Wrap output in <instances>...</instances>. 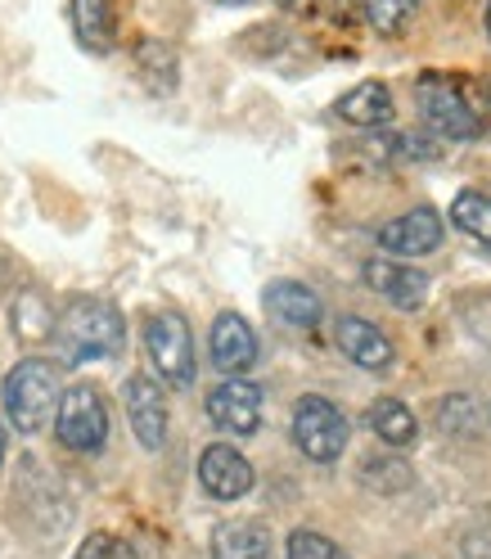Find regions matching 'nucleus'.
I'll list each match as a JSON object with an SVG mask.
<instances>
[{"instance_id": "f257e3e1", "label": "nucleus", "mask_w": 491, "mask_h": 559, "mask_svg": "<svg viewBox=\"0 0 491 559\" xmlns=\"http://www.w3.org/2000/svg\"><path fill=\"white\" fill-rule=\"evenodd\" d=\"M122 317L113 302L104 298H77L63 307V317L55 325V343H59V357L68 366H82V361H99V357H118L122 353Z\"/></svg>"}, {"instance_id": "f03ea898", "label": "nucleus", "mask_w": 491, "mask_h": 559, "mask_svg": "<svg viewBox=\"0 0 491 559\" xmlns=\"http://www.w3.org/2000/svg\"><path fill=\"white\" fill-rule=\"evenodd\" d=\"M59 366L27 357L5 374V415L19 433H41L59 406Z\"/></svg>"}, {"instance_id": "7ed1b4c3", "label": "nucleus", "mask_w": 491, "mask_h": 559, "mask_svg": "<svg viewBox=\"0 0 491 559\" xmlns=\"http://www.w3.org/2000/svg\"><path fill=\"white\" fill-rule=\"evenodd\" d=\"M419 109H424V122L442 135V140H478L482 135V118L469 104L465 86L451 73H424L415 82Z\"/></svg>"}, {"instance_id": "20e7f679", "label": "nucleus", "mask_w": 491, "mask_h": 559, "mask_svg": "<svg viewBox=\"0 0 491 559\" xmlns=\"http://www.w3.org/2000/svg\"><path fill=\"white\" fill-rule=\"evenodd\" d=\"M55 433L68 451H82V456H91V451H99L109 442V406H104V397L91 389V383H77V389L59 393Z\"/></svg>"}, {"instance_id": "39448f33", "label": "nucleus", "mask_w": 491, "mask_h": 559, "mask_svg": "<svg viewBox=\"0 0 491 559\" xmlns=\"http://www.w3.org/2000/svg\"><path fill=\"white\" fill-rule=\"evenodd\" d=\"M294 442L307 461H338L347 447V415L330 397H302L294 406Z\"/></svg>"}, {"instance_id": "423d86ee", "label": "nucleus", "mask_w": 491, "mask_h": 559, "mask_svg": "<svg viewBox=\"0 0 491 559\" xmlns=\"http://www.w3.org/2000/svg\"><path fill=\"white\" fill-rule=\"evenodd\" d=\"M145 353L171 389H190L194 383V338H190V325L177 317V311H158V317H149Z\"/></svg>"}, {"instance_id": "0eeeda50", "label": "nucleus", "mask_w": 491, "mask_h": 559, "mask_svg": "<svg viewBox=\"0 0 491 559\" xmlns=\"http://www.w3.org/2000/svg\"><path fill=\"white\" fill-rule=\"evenodd\" d=\"M207 419L221 429V433H235V438H253L262 429V389L249 379H226L207 393Z\"/></svg>"}, {"instance_id": "6e6552de", "label": "nucleus", "mask_w": 491, "mask_h": 559, "mask_svg": "<svg viewBox=\"0 0 491 559\" xmlns=\"http://www.w3.org/2000/svg\"><path fill=\"white\" fill-rule=\"evenodd\" d=\"M361 275H366V285H370L383 302H393L397 311H415V307H424V298H429V275L415 271L410 262L370 258Z\"/></svg>"}, {"instance_id": "1a4fd4ad", "label": "nucleus", "mask_w": 491, "mask_h": 559, "mask_svg": "<svg viewBox=\"0 0 491 559\" xmlns=\"http://www.w3.org/2000/svg\"><path fill=\"white\" fill-rule=\"evenodd\" d=\"M442 243V217L433 207H410V213L379 226V249L397 258H424Z\"/></svg>"}, {"instance_id": "9d476101", "label": "nucleus", "mask_w": 491, "mask_h": 559, "mask_svg": "<svg viewBox=\"0 0 491 559\" xmlns=\"http://www.w3.org/2000/svg\"><path fill=\"white\" fill-rule=\"evenodd\" d=\"M334 338H338V347H343V357L357 361L361 370L383 374V370H393V361H397L393 338L383 334L379 325H370L366 317H338V321H334Z\"/></svg>"}, {"instance_id": "9b49d317", "label": "nucleus", "mask_w": 491, "mask_h": 559, "mask_svg": "<svg viewBox=\"0 0 491 559\" xmlns=\"http://www.w3.org/2000/svg\"><path fill=\"white\" fill-rule=\"evenodd\" d=\"M207 353H213V366L235 379L243 370H253L258 366V334L253 325L235 317V311H221V317L213 321V338H207Z\"/></svg>"}, {"instance_id": "f8f14e48", "label": "nucleus", "mask_w": 491, "mask_h": 559, "mask_svg": "<svg viewBox=\"0 0 491 559\" xmlns=\"http://www.w3.org/2000/svg\"><path fill=\"white\" fill-rule=\"evenodd\" d=\"M122 397H127V419H131L140 447L163 451V442H167V402H163V389L149 374H131Z\"/></svg>"}, {"instance_id": "ddd939ff", "label": "nucleus", "mask_w": 491, "mask_h": 559, "mask_svg": "<svg viewBox=\"0 0 491 559\" xmlns=\"http://www.w3.org/2000/svg\"><path fill=\"white\" fill-rule=\"evenodd\" d=\"M199 483H203V492L207 497H217V501H239L243 492L253 487V465L239 456L235 447L226 442H213L199 456Z\"/></svg>"}, {"instance_id": "4468645a", "label": "nucleus", "mask_w": 491, "mask_h": 559, "mask_svg": "<svg viewBox=\"0 0 491 559\" xmlns=\"http://www.w3.org/2000/svg\"><path fill=\"white\" fill-rule=\"evenodd\" d=\"M266 311L289 330H315L325 307L307 285H298V280H275V285L266 289Z\"/></svg>"}, {"instance_id": "2eb2a0df", "label": "nucleus", "mask_w": 491, "mask_h": 559, "mask_svg": "<svg viewBox=\"0 0 491 559\" xmlns=\"http://www.w3.org/2000/svg\"><path fill=\"white\" fill-rule=\"evenodd\" d=\"M213 559H275V546H271V533L262 523H221L213 533Z\"/></svg>"}, {"instance_id": "dca6fc26", "label": "nucleus", "mask_w": 491, "mask_h": 559, "mask_svg": "<svg viewBox=\"0 0 491 559\" xmlns=\"http://www.w3.org/2000/svg\"><path fill=\"white\" fill-rule=\"evenodd\" d=\"M338 118L347 127H383L393 118V91L383 82H361L338 99Z\"/></svg>"}, {"instance_id": "f3484780", "label": "nucleus", "mask_w": 491, "mask_h": 559, "mask_svg": "<svg viewBox=\"0 0 491 559\" xmlns=\"http://www.w3.org/2000/svg\"><path fill=\"white\" fill-rule=\"evenodd\" d=\"M73 27H77V41L95 55H109L113 50V0H73Z\"/></svg>"}, {"instance_id": "a211bd4d", "label": "nucleus", "mask_w": 491, "mask_h": 559, "mask_svg": "<svg viewBox=\"0 0 491 559\" xmlns=\"http://www.w3.org/2000/svg\"><path fill=\"white\" fill-rule=\"evenodd\" d=\"M370 429L379 433V442H388V447H410L415 442V433H419V425H415V415H410V406L406 402H397V397H379L374 406H370Z\"/></svg>"}, {"instance_id": "6ab92c4d", "label": "nucleus", "mask_w": 491, "mask_h": 559, "mask_svg": "<svg viewBox=\"0 0 491 559\" xmlns=\"http://www.w3.org/2000/svg\"><path fill=\"white\" fill-rule=\"evenodd\" d=\"M451 222L460 226L469 239H478L482 249H491V194H478V190L455 194V203H451Z\"/></svg>"}, {"instance_id": "aec40b11", "label": "nucleus", "mask_w": 491, "mask_h": 559, "mask_svg": "<svg viewBox=\"0 0 491 559\" xmlns=\"http://www.w3.org/2000/svg\"><path fill=\"white\" fill-rule=\"evenodd\" d=\"M135 63H140V73H145V82L154 91L177 86V55H171L163 41H140L135 46Z\"/></svg>"}, {"instance_id": "412c9836", "label": "nucleus", "mask_w": 491, "mask_h": 559, "mask_svg": "<svg viewBox=\"0 0 491 559\" xmlns=\"http://www.w3.org/2000/svg\"><path fill=\"white\" fill-rule=\"evenodd\" d=\"M419 0H361V14L366 23L379 32V37H397V32L410 23Z\"/></svg>"}, {"instance_id": "4be33fe9", "label": "nucleus", "mask_w": 491, "mask_h": 559, "mask_svg": "<svg viewBox=\"0 0 491 559\" xmlns=\"http://www.w3.org/2000/svg\"><path fill=\"white\" fill-rule=\"evenodd\" d=\"M289 559H347L325 533H311V528H298L289 537Z\"/></svg>"}, {"instance_id": "5701e85b", "label": "nucleus", "mask_w": 491, "mask_h": 559, "mask_svg": "<svg viewBox=\"0 0 491 559\" xmlns=\"http://www.w3.org/2000/svg\"><path fill=\"white\" fill-rule=\"evenodd\" d=\"M370 487H379V492H397V487H406L410 483V469H406V461H397V456H388V461H366V474H361Z\"/></svg>"}, {"instance_id": "b1692460", "label": "nucleus", "mask_w": 491, "mask_h": 559, "mask_svg": "<svg viewBox=\"0 0 491 559\" xmlns=\"http://www.w3.org/2000/svg\"><path fill=\"white\" fill-rule=\"evenodd\" d=\"M77 559H135V550L113 533H91L77 550Z\"/></svg>"}, {"instance_id": "393cba45", "label": "nucleus", "mask_w": 491, "mask_h": 559, "mask_svg": "<svg viewBox=\"0 0 491 559\" xmlns=\"http://www.w3.org/2000/svg\"><path fill=\"white\" fill-rule=\"evenodd\" d=\"M5 447H10V438H5V425H0V465H5Z\"/></svg>"}, {"instance_id": "a878e982", "label": "nucleus", "mask_w": 491, "mask_h": 559, "mask_svg": "<svg viewBox=\"0 0 491 559\" xmlns=\"http://www.w3.org/2000/svg\"><path fill=\"white\" fill-rule=\"evenodd\" d=\"M221 5H249V0H221Z\"/></svg>"}, {"instance_id": "bb28decb", "label": "nucleus", "mask_w": 491, "mask_h": 559, "mask_svg": "<svg viewBox=\"0 0 491 559\" xmlns=\"http://www.w3.org/2000/svg\"><path fill=\"white\" fill-rule=\"evenodd\" d=\"M487 32H491V0H487Z\"/></svg>"}]
</instances>
